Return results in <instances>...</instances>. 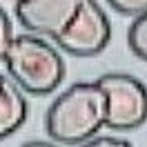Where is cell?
<instances>
[{
  "instance_id": "1",
  "label": "cell",
  "mask_w": 147,
  "mask_h": 147,
  "mask_svg": "<svg viewBox=\"0 0 147 147\" xmlns=\"http://www.w3.org/2000/svg\"><path fill=\"white\" fill-rule=\"evenodd\" d=\"M107 98L98 83H74L47 109V134L60 145H80L105 127Z\"/></svg>"
},
{
  "instance_id": "2",
  "label": "cell",
  "mask_w": 147,
  "mask_h": 147,
  "mask_svg": "<svg viewBox=\"0 0 147 147\" xmlns=\"http://www.w3.org/2000/svg\"><path fill=\"white\" fill-rule=\"evenodd\" d=\"M2 63L13 83L31 96L51 94L65 78V60L58 49L34 34L13 36Z\"/></svg>"
},
{
  "instance_id": "3",
  "label": "cell",
  "mask_w": 147,
  "mask_h": 147,
  "mask_svg": "<svg viewBox=\"0 0 147 147\" xmlns=\"http://www.w3.org/2000/svg\"><path fill=\"white\" fill-rule=\"evenodd\" d=\"M96 83L107 98L105 127L136 129L147 118L145 85L129 74H105Z\"/></svg>"
},
{
  "instance_id": "4",
  "label": "cell",
  "mask_w": 147,
  "mask_h": 147,
  "mask_svg": "<svg viewBox=\"0 0 147 147\" xmlns=\"http://www.w3.org/2000/svg\"><path fill=\"white\" fill-rule=\"evenodd\" d=\"M111 38V25L96 0H80V7L63 34L56 38L58 47L71 56H98Z\"/></svg>"
},
{
  "instance_id": "5",
  "label": "cell",
  "mask_w": 147,
  "mask_h": 147,
  "mask_svg": "<svg viewBox=\"0 0 147 147\" xmlns=\"http://www.w3.org/2000/svg\"><path fill=\"white\" fill-rule=\"evenodd\" d=\"M80 0H16V16L31 34L58 38L76 16Z\"/></svg>"
},
{
  "instance_id": "6",
  "label": "cell",
  "mask_w": 147,
  "mask_h": 147,
  "mask_svg": "<svg viewBox=\"0 0 147 147\" xmlns=\"http://www.w3.org/2000/svg\"><path fill=\"white\" fill-rule=\"evenodd\" d=\"M27 98L11 76L0 74V140L11 136L27 120Z\"/></svg>"
},
{
  "instance_id": "7",
  "label": "cell",
  "mask_w": 147,
  "mask_h": 147,
  "mask_svg": "<svg viewBox=\"0 0 147 147\" xmlns=\"http://www.w3.org/2000/svg\"><path fill=\"white\" fill-rule=\"evenodd\" d=\"M127 42H129L131 54L136 58H140V60H145L147 58V18H145V13L134 18V22H131V27L127 31Z\"/></svg>"
},
{
  "instance_id": "8",
  "label": "cell",
  "mask_w": 147,
  "mask_h": 147,
  "mask_svg": "<svg viewBox=\"0 0 147 147\" xmlns=\"http://www.w3.org/2000/svg\"><path fill=\"white\" fill-rule=\"evenodd\" d=\"M107 2L111 9H116L123 16H131V18L143 16L147 11V0H107Z\"/></svg>"
},
{
  "instance_id": "9",
  "label": "cell",
  "mask_w": 147,
  "mask_h": 147,
  "mask_svg": "<svg viewBox=\"0 0 147 147\" xmlns=\"http://www.w3.org/2000/svg\"><path fill=\"white\" fill-rule=\"evenodd\" d=\"M11 40H13V27H11V20L7 16V11L0 7V63L5 60V54L9 49Z\"/></svg>"
},
{
  "instance_id": "10",
  "label": "cell",
  "mask_w": 147,
  "mask_h": 147,
  "mask_svg": "<svg viewBox=\"0 0 147 147\" xmlns=\"http://www.w3.org/2000/svg\"><path fill=\"white\" fill-rule=\"evenodd\" d=\"M85 145H127V140H118L111 136H92L89 140H85Z\"/></svg>"
}]
</instances>
